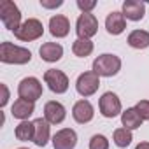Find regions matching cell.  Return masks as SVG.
Returning a JSON list of instances; mask_svg holds the SVG:
<instances>
[{
  "mask_svg": "<svg viewBox=\"0 0 149 149\" xmlns=\"http://www.w3.org/2000/svg\"><path fill=\"white\" fill-rule=\"evenodd\" d=\"M98 32V19L95 14L91 13H83L79 14L77 21H76V33H77V39H90L95 37Z\"/></svg>",
  "mask_w": 149,
  "mask_h": 149,
  "instance_id": "cell-6",
  "label": "cell"
},
{
  "mask_svg": "<svg viewBox=\"0 0 149 149\" xmlns=\"http://www.w3.org/2000/svg\"><path fill=\"white\" fill-rule=\"evenodd\" d=\"M68 32H70V21H68L67 16H63V14L51 16V19H49V33L53 37L63 39V37L68 35Z\"/></svg>",
  "mask_w": 149,
  "mask_h": 149,
  "instance_id": "cell-13",
  "label": "cell"
},
{
  "mask_svg": "<svg viewBox=\"0 0 149 149\" xmlns=\"http://www.w3.org/2000/svg\"><path fill=\"white\" fill-rule=\"evenodd\" d=\"M93 47L95 46H93V42L90 39H76L74 44H72V53L76 56H79V58H86V56H90L93 53Z\"/></svg>",
  "mask_w": 149,
  "mask_h": 149,
  "instance_id": "cell-22",
  "label": "cell"
},
{
  "mask_svg": "<svg viewBox=\"0 0 149 149\" xmlns=\"http://www.w3.org/2000/svg\"><path fill=\"white\" fill-rule=\"evenodd\" d=\"M18 149H28V147H18Z\"/></svg>",
  "mask_w": 149,
  "mask_h": 149,
  "instance_id": "cell-30",
  "label": "cell"
},
{
  "mask_svg": "<svg viewBox=\"0 0 149 149\" xmlns=\"http://www.w3.org/2000/svg\"><path fill=\"white\" fill-rule=\"evenodd\" d=\"M33 126H35L33 144H35V146H39V147H44V146L49 142V137H51L49 123H47L44 118H37V119L33 121Z\"/></svg>",
  "mask_w": 149,
  "mask_h": 149,
  "instance_id": "cell-18",
  "label": "cell"
},
{
  "mask_svg": "<svg viewBox=\"0 0 149 149\" xmlns=\"http://www.w3.org/2000/svg\"><path fill=\"white\" fill-rule=\"evenodd\" d=\"M121 70V58L111 53H104L95 58L93 61V72L100 77H112Z\"/></svg>",
  "mask_w": 149,
  "mask_h": 149,
  "instance_id": "cell-2",
  "label": "cell"
},
{
  "mask_svg": "<svg viewBox=\"0 0 149 149\" xmlns=\"http://www.w3.org/2000/svg\"><path fill=\"white\" fill-rule=\"evenodd\" d=\"M39 54H40V58H42L44 61L54 63V61L61 60V56H63V47H61V44H58V42H44V44L40 46V49H39Z\"/></svg>",
  "mask_w": 149,
  "mask_h": 149,
  "instance_id": "cell-16",
  "label": "cell"
},
{
  "mask_svg": "<svg viewBox=\"0 0 149 149\" xmlns=\"http://www.w3.org/2000/svg\"><path fill=\"white\" fill-rule=\"evenodd\" d=\"M98 88H100V76H97L93 70L83 72L81 76L77 77V81H76V90L84 98L95 95L98 91Z\"/></svg>",
  "mask_w": 149,
  "mask_h": 149,
  "instance_id": "cell-5",
  "label": "cell"
},
{
  "mask_svg": "<svg viewBox=\"0 0 149 149\" xmlns=\"http://www.w3.org/2000/svg\"><path fill=\"white\" fill-rule=\"evenodd\" d=\"M123 16L130 21H140L146 16V4L139 0H126L123 4Z\"/></svg>",
  "mask_w": 149,
  "mask_h": 149,
  "instance_id": "cell-14",
  "label": "cell"
},
{
  "mask_svg": "<svg viewBox=\"0 0 149 149\" xmlns=\"http://www.w3.org/2000/svg\"><path fill=\"white\" fill-rule=\"evenodd\" d=\"M18 95L23 100L28 102H37L42 97V84L37 77H25L21 79V83L18 84Z\"/></svg>",
  "mask_w": 149,
  "mask_h": 149,
  "instance_id": "cell-7",
  "label": "cell"
},
{
  "mask_svg": "<svg viewBox=\"0 0 149 149\" xmlns=\"http://www.w3.org/2000/svg\"><path fill=\"white\" fill-rule=\"evenodd\" d=\"M0 21L11 32H16L21 26V11L11 0H0Z\"/></svg>",
  "mask_w": 149,
  "mask_h": 149,
  "instance_id": "cell-3",
  "label": "cell"
},
{
  "mask_svg": "<svg viewBox=\"0 0 149 149\" xmlns=\"http://www.w3.org/2000/svg\"><path fill=\"white\" fill-rule=\"evenodd\" d=\"M65 118H67V109L63 107V104L51 100L44 105V119L49 125H60L65 121Z\"/></svg>",
  "mask_w": 149,
  "mask_h": 149,
  "instance_id": "cell-12",
  "label": "cell"
},
{
  "mask_svg": "<svg viewBox=\"0 0 149 149\" xmlns=\"http://www.w3.org/2000/svg\"><path fill=\"white\" fill-rule=\"evenodd\" d=\"M142 118L139 116V112L135 111V107H128L126 111H123L121 112V125H123V128H126V130H137V128H140L142 126Z\"/></svg>",
  "mask_w": 149,
  "mask_h": 149,
  "instance_id": "cell-19",
  "label": "cell"
},
{
  "mask_svg": "<svg viewBox=\"0 0 149 149\" xmlns=\"http://www.w3.org/2000/svg\"><path fill=\"white\" fill-rule=\"evenodd\" d=\"M90 149H109V140L105 135L97 133L90 139Z\"/></svg>",
  "mask_w": 149,
  "mask_h": 149,
  "instance_id": "cell-24",
  "label": "cell"
},
{
  "mask_svg": "<svg viewBox=\"0 0 149 149\" xmlns=\"http://www.w3.org/2000/svg\"><path fill=\"white\" fill-rule=\"evenodd\" d=\"M44 83L47 84V88L56 93L61 95L68 90V77L63 70H56V68H49L44 72Z\"/></svg>",
  "mask_w": 149,
  "mask_h": 149,
  "instance_id": "cell-8",
  "label": "cell"
},
{
  "mask_svg": "<svg viewBox=\"0 0 149 149\" xmlns=\"http://www.w3.org/2000/svg\"><path fill=\"white\" fill-rule=\"evenodd\" d=\"M112 140H114V144H116L118 147L123 149V147H128V146L132 144L133 135H132V132L126 130V128H116L114 133H112Z\"/></svg>",
  "mask_w": 149,
  "mask_h": 149,
  "instance_id": "cell-23",
  "label": "cell"
},
{
  "mask_svg": "<svg viewBox=\"0 0 149 149\" xmlns=\"http://www.w3.org/2000/svg\"><path fill=\"white\" fill-rule=\"evenodd\" d=\"M98 109H100V114L104 118L112 119V118L121 114V100H119V97L116 93L105 91L98 100Z\"/></svg>",
  "mask_w": 149,
  "mask_h": 149,
  "instance_id": "cell-9",
  "label": "cell"
},
{
  "mask_svg": "<svg viewBox=\"0 0 149 149\" xmlns=\"http://www.w3.org/2000/svg\"><path fill=\"white\" fill-rule=\"evenodd\" d=\"M42 33H44L42 23L39 19H35V18H30V19L21 23V26L14 32V37L18 40H23V42H32V40L40 39Z\"/></svg>",
  "mask_w": 149,
  "mask_h": 149,
  "instance_id": "cell-4",
  "label": "cell"
},
{
  "mask_svg": "<svg viewBox=\"0 0 149 149\" xmlns=\"http://www.w3.org/2000/svg\"><path fill=\"white\" fill-rule=\"evenodd\" d=\"M0 88H2V91H4L2 100H0V107H6V105H7V102H9V90H7V86H6V84H0Z\"/></svg>",
  "mask_w": 149,
  "mask_h": 149,
  "instance_id": "cell-28",
  "label": "cell"
},
{
  "mask_svg": "<svg viewBox=\"0 0 149 149\" xmlns=\"http://www.w3.org/2000/svg\"><path fill=\"white\" fill-rule=\"evenodd\" d=\"M135 149H149V142H140Z\"/></svg>",
  "mask_w": 149,
  "mask_h": 149,
  "instance_id": "cell-29",
  "label": "cell"
},
{
  "mask_svg": "<svg viewBox=\"0 0 149 149\" xmlns=\"http://www.w3.org/2000/svg\"><path fill=\"white\" fill-rule=\"evenodd\" d=\"M135 111L139 112V116L144 121H149V100H140L135 105Z\"/></svg>",
  "mask_w": 149,
  "mask_h": 149,
  "instance_id": "cell-25",
  "label": "cell"
},
{
  "mask_svg": "<svg viewBox=\"0 0 149 149\" xmlns=\"http://www.w3.org/2000/svg\"><path fill=\"white\" fill-rule=\"evenodd\" d=\"M77 7L81 9V13H91L97 7L95 0H77Z\"/></svg>",
  "mask_w": 149,
  "mask_h": 149,
  "instance_id": "cell-26",
  "label": "cell"
},
{
  "mask_svg": "<svg viewBox=\"0 0 149 149\" xmlns=\"http://www.w3.org/2000/svg\"><path fill=\"white\" fill-rule=\"evenodd\" d=\"M105 28L111 35H121L126 28V18L119 11H112L105 19Z\"/></svg>",
  "mask_w": 149,
  "mask_h": 149,
  "instance_id": "cell-15",
  "label": "cell"
},
{
  "mask_svg": "<svg viewBox=\"0 0 149 149\" xmlns=\"http://www.w3.org/2000/svg\"><path fill=\"white\" fill-rule=\"evenodd\" d=\"M77 146V133L72 128H61L53 135L54 149H74Z\"/></svg>",
  "mask_w": 149,
  "mask_h": 149,
  "instance_id": "cell-10",
  "label": "cell"
},
{
  "mask_svg": "<svg viewBox=\"0 0 149 149\" xmlns=\"http://www.w3.org/2000/svg\"><path fill=\"white\" fill-rule=\"evenodd\" d=\"M40 6L44 9H56L63 6V0H40Z\"/></svg>",
  "mask_w": 149,
  "mask_h": 149,
  "instance_id": "cell-27",
  "label": "cell"
},
{
  "mask_svg": "<svg viewBox=\"0 0 149 149\" xmlns=\"http://www.w3.org/2000/svg\"><path fill=\"white\" fill-rule=\"evenodd\" d=\"M33 112H35V104L33 102H28V100H23V98H18L13 104V107H11L13 118L21 119V121H28V118Z\"/></svg>",
  "mask_w": 149,
  "mask_h": 149,
  "instance_id": "cell-17",
  "label": "cell"
},
{
  "mask_svg": "<svg viewBox=\"0 0 149 149\" xmlns=\"http://www.w3.org/2000/svg\"><path fill=\"white\" fill-rule=\"evenodd\" d=\"M32 60V53L26 47L16 46L13 42H2L0 44V61L7 65H25Z\"/></svg>",
  "mask_w": 149,
  "mask_h": 149,
  "instance_id": "cell-1",
  "label": "cell"
},
{
  "mask_svg": "<svg viewBox=\"0 0 149 149\" xmlns=\"http://www.w3.org/2000/svg\"><path fill=\"white\" fill-rule=\"evenodd\" d=\"M33 133H35L33 121H21V123L16 126V130H14L16 139L21 140V142H28V140L33 142Z\"/></svg>",
  "mask_w": 149,
  "mask_h": 149,
  "instance_id": "cell-21",
  "label": "cell"
},
{
  "mask_svg": "<svg viewBox=\"0 0 149 149\" xmlns=\"http://www.w3.org/2000/svg\"><path fill=\"white\" fill-rule=\"evenodd\" d=\"M72 118L76 119L79 125L90 123L95 118V109L90 104V100L83 98V100H77L76 104H74V107H72Z\"/></svg>",
  "mask_w": 149,
  "mask_h": 149,
  "instance_id": "cell-11",
  "label": "cell"
},
{
  "mask_svg": "<svg viewBox=\"0 0 149 149\" xmlns=\"http://www.w3.org/2000/svg\"><path fill=\"white\" fill-rule=\"evenodd\" d=\"M126 42L133 49H146V47H149V32H146V30H133V32L128 33Z\"/></svg>",
  "mask_w": 149,
  "mask_h": 149,
  "instance_id": "cell-20",
  "label": "cell"
}]
</instances>
